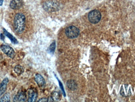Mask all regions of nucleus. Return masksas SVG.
Wrapping results in <instances>:
<instances>
[{
	"label": "nucleus",
	"instance_id": "8",
	"mask_svg": "<svg viewBox=\"0 0 135 102\" xmlns=\"http://www.w3.org/2000/svg\"><path fill=\"white\" fill-rule=\"evenodd\" d=\"M9 80L8 78H5L0 84V97L4 93L7 88Z\"/></svg>",
	"mask_w": 135,
	"mask_h": 102
},
{
	"label": "nucleus",
	"instance_id": "2",
	"mask_svg": "<svg viewBox=\"0 0 135 102\" xmlns=\"http://www.w3.org/2000/svg\"><path fill=\"white\" fill-rule=\"evenodd\" d=\"M80 34L79 29L76 26H71L67 27L65 30V34L67 37L71 39L76 38Z\"/></svg>",
	"mask_w": 135,
	"mask_h": 102
},
{
	"label": "nucleus",
	"instance_id": "18",
	"mask_svg": "<svg viewBox=\"0 0 135 102\" xmlns=\"http://www.w3.org/2000/svg\"><path fill=\"white\" fill-rule=\"evenodd\" d=\"M48 101H49V99L43 98L40 99V100L38 101V102H48Z\"/></svg>",
	"mask_w": 135,
	"mask_h": 102
},
{
	"label": "nucleus",
	"instance_id": "17",
	"mask_svg": "<svg viewBox=\"0 0 135 102\" xmlns=\"http://www.w3.org/2000/svg\"><path fill=\"white\" fill-rule=\"evenodd\" d=\"M59 80V85H60V88H61V90H62V92H63V94H64V96H65V92H64V88H63V85H62V83L60 82V81H59V80Z\"/></svg>",
	"mask_w": 135,
	"mask_h": 102
},
{
	"label": "nucleus",
	"instance_id": "1",
	"mask_svg": "<svg viewBox=\"0 0 135 102\" xmlns=\"http://www.w3.org/2000/svg\"><path fill=\"white\" fill-rule=\"evenodd\" d=\"M15 12L13 18V27L14 31L18 34H21L24 32L26 26V18L25 14L21 12Z\"/></svg>",
	"mask_w": 135,
	"mask_h": 102
},
{
	"label": "nucleus",
	"instance_id": "19",
	"mask_svg": "<svg viewBox=\"0 0 135 102\" xmlns=\"http://www.w3.org/2000/svg\"><path fill=\"white\" fill-rule=\"evenodd\" d=\"M0 38L1 40H2L3 41H4V39H5V37H4V35L2 34H1L0 35Z\"/></svg>",
	"mask_w": 135,
	"mask_h": 102
},
{
	"label": "nucleus",
	"instance_id": "5",
	"mask_svg": "<svg viewBox=\"0 0 135 102\" xmlns=\"http://www.w3.org/2000/svg\"><path fill=\"white\" fill-rule=\"evenodd\" d=\"M44 8L48 12H53L57 11L59 8V6L57 3L53 2H48L44 3Z\"/></svg>",
	"mask_w": 135,
	"mask_h": 102
},
{
	"label": "nucleus",
	"instance_id": "6",
	"mask_svg": "<svg viewBox=\"0 0 135 102\" xmlns=\"http://www.w3.org/2000/svg\"><path fill=\"white\" fill-rule=\"evenodd\" d=\"M23 5L22 0H12L10 2V7L13 10H18L22 8Z\"/></svg>",
	"mask_w": 135,
	"mask_h": 102
},
{
	"label": "nucleus",
	"instance_id": "9",
	"mask_svg": "<svg viewBox=\"0 0 135 102\" xmlns=\"http://www.w3.org/2000/svg\"><path fill=\"white\" fill-rule=\"evenodd\" d=\"M35 80L39 86H43L45 84L44 78L40 74H36L35 76Z\"/></svg>",
	"mask_w": 135,
	"mask_h": 102
},
{
	"label": "nucleus",
	"instance_id": "10",
	"mask_svg": "<svg viewBox=\"0 0 135 102\" xmlns=\"http://www.w3.org/2000/svg\"><path fill=\"white\" fill-rule=\"evenodd\" d=\"M3 31L4 35L6 37H8L9 39H10L12 43L14 44H17L18 43L17 39H16V38H15L13 35H12L10 33L8 32L5 28H3Z\"/></svg>",
	"mask_w": 135,
	"mask_h": 102
},
{
	"label": "nucleus",
	"instance_id": "13",
	"mask_svg": "<svg viewBox=\"0 0 135 102\" xmlns=\"http://www.w3.org/2000/svg\"><path fill=\"white\" fill-rule=\"evenodd\" d=\"M14 71L15 73L19 75H21L24 72L23 68L22 66L19 65L15 66L14 68Z\"/></svg>",
	"mask_w": 135,
	"mask_h": 102
},
{
	"label": "nucleus",
	"instance_id": "7",
	"mask_svg": "<svg viewBox=\"0 0 135 102\" xmlns=\"http://www.w3.org/2000/svg\"><path fill=\"white\" fill-rule=\"evenodd\" d=\"M27 99V95L25 92L21 91L15 95L14 102H25Z\"/></svg>",
	"mask_w": 135,
	"mask_h": 102
},
{
	"label": "nucleus",
	"instance_id": "12",
	"mask_svg": "<svg viewBox=\"0 0 135 102\" xmlns=\"http://www.w3.org/2000/svg\"><path fill=\"white\" fill-rule=\"evenodd\" d=\"M67 86H68V88H70L72 90H74L77 88V84L75 81L72 80H68L67 82Z\"/></svg>",
	"mask_w": 135,
	"mask_h": 102
},
{
	"label": "nucleus",
	"instance_id": "3",
	"mask_svg": "<svg viewBox=\"0 0 135 102\" xmlns=\"http://www.w3.org/2000/svg\"><path fill=\"white\" fill-rule=\"evenodd\" d=\"M101 18V14L98 10H92L89 13L88 19L91 23L96 24L100 21Z\"/></svg>",
	"mask_w": 135,
	"mask_h": 102
},
{
	"label": "nucleus",
	"instance_id": "14",
	"mask_svg": "<svg viewBox=\"0 0 135 102\" xmlns=\"http://www.w3.org/2000/svg\"><path fill=\"white\" fill-rule=\"evenodd\" d=\"M10 96L9 93H6L0 99V102H9L10 101Z\"/></svg>",
	"mask_w": 135,
	"mask_h": 102
},
{
	"label": "nucleus",
	"instance_id": "15",
	"mask_svg": "<svg viewBox=\"0 0 135 102\" xmlns=\"http://www.w3.org/2000/svg\"><path fill=\"white\" fill-rule=\"evenodd\" d=\"M51 98L53 101H58L60 98L59 94L57 92H54L51 95Z\"/></svg>",
	"mask_w": 135,
	"mask_h": 102
},
{
	"label": "nucleus",
	"instance_id": "4",
	"mask_svg": "<svg viewBox=\"0 0 135 102\" xmlns=\"http://www.w3.org/2000/svg\"><path fill=\"white\" fill-rule=\"evenodd\" d=\"M0 49L4 54L12 59H13L15 57V53L13 48L10 46L2 45L0 46Z\"/></svg>",
	"mask_w": 135,
	"mask_h": 102
},
{
	"label": "nucleus",
	"instance_id": "16",
	"mask_svg": "<svg viewBox=\"0 0 135 102\" xmlns=\"http://www.w3.org/2000/svg\"><path fill=\"white\" fill-rule=\"evenodd\" d=\"M55 49V41L53 42L51 45L49 46L48 51L50 53H53Z\"/></svg>",
	"mask_w": 135,
	"mask_h": 102
},
{
	"label": "nucleus",
	"instance_id": "20",
	"mask_svg": "<svg viewBox=\"0 0 135 102\" xmlns=\"http://www.w3.org/2000/svg\"><path fill=\"white\" fill-rule=\"evenodd\" d=\"M4 0H0V6H2L3 4Z\"/></svg>",
	"mask_w": 135,
	"mask_h": 102
},
{
	"label": "nucleus",
	"instance_id": "11",
	"mask_svg": "<svg viewBox=\"0 0 135 102\" xmlns=\"http://www.w3.org/2000/svg\"><path fill=\"white\" fill-rule=\"evenodd\" d=\"M37 96H38V94L36 91L34 90L30 91L29 94L28 102H35L37 99Z\"/></svg>",
	"mask_w": 135,
	"mask_h": 102
}]
</instances>
